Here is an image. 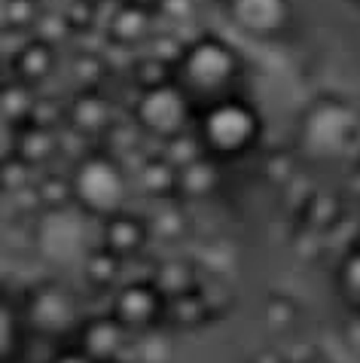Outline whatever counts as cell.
<instances>
[{"label": "cell", "mask_w": 360, "mask_h": 363, "mask_svg": "<svg viewBox=\"0 0 360 363\" xmlns=\"http://www.w3.org/2000/svg\"><path fill=\"white\" fill-rule=\"evenodd\" d=\"M235 52L223 40L217 37H202L180 58V77L186 79L193 89L202 92H214V89L226 86L229 77L235 74Z\"/></svg>", "instance_id": "1"}, {"label": "cell", "mask_w": 360, "mask_h": 363, "mask_svg": "<svg viewBox=\"0 0 360 363\" xmlns=\"http://www.w3.org/2000/svg\"><path fill=\"white\" fill-rule=\"evenodd\" d=\"M229 18L254 37H275L284 31L293 16L290 0H226Z\"/></svg>", "instance_id": "2"}, {"label": "cell", "mask_w": 360, "mask_h": 363, "mask_svg": "<svg viewBox=\"0 0 360 363\" xmlns=\"http://www.w3.org/2000/svg\"><path fill=\"white\" fill-rule=\"evenodd\" d=\"M254 113L238 101H226L208 110L205 116V138L217 150H238L254 138Z\"/></svg>", "instance_id": "3"}, {"label": "cell", "mask_w": 360, "mask_h": 363, "mask_svg": "<svg viewBox=\"0 0 360 363\" xmlns=\"http://www.w3.org/2000/svg\"><path fill=\"white\" fill-rule=\"evenodd\" d=\"M137 116L147 128H153L159 135H171L184 123V95L171 86H156L141 98Z\"/></svg>", "instance_id": "4"}, {"label": "cell", "mask_w": 360, "mask_h": 363, "mask_svg": "<svg viewBox=\"0 0 360 363\" xmlns=\"http://www.w3.org/2000/svg\"><path fill=\"white\" fill-rule=\"evenodd\" d=\"M77 189H79V196H83L86 201H92V205L110 208L119 199V189L123 186H119V174L113 171V165L89 162V165H83V171H79Z\"/></svg>", "instance_id": "5"}, {"label": "cell", "mask_w": 360, "mask_h": 363, "mask_svg": "<svg viewBox=\"0 0 360 363\" xmlns=\"http://www.w3.org/2000/svg\"><path fill=\"white\" fill-rule=\"evenodd\" d=\"M150 18H153V6L141 0H123L110 16V34L119 40H137L150 31Z\"/></svg>", "instance_id": "6"}, {"label": "cell", "mask_w": 360, "mask_h": 363, "mask_svg": "<svg viewBox=\"0 0 360 363\" xmlns=\"http://www.w3.org/2000/svg\"><path fill=\"white\" fill-rule=\"evenodd\" d=\"M40 18V0H0V28L28 31Z\"/></svg>", "instance_id": "7"}, {"label": "cell", "mask_w": 360, "mask_h": 363, "mask_svg": "<svg viewBox=\"0 0 360 363\" xmlns=\"http://www.w3.org/2000/svg\"><path fill=\"white\" fill-rule=\"evenodd\" d=\"M49 65H52V49H49V43H43V40H31V43L18 52V74L25 79L43 77Z\"/></svg>", "instance_id": "8"}, {"label": "cell", "mask_w": 360, "mask_h": 363, "mask_svg": "<svg viewBox=\"0 0 360 363\" xmlns=\"http://www.w3.org/2000/svg\"><path fill=\"white\" fill-rule=\"evenodd\" d=\"M6 150H9V125H6V119H0V156Z\"/></svg>", "instance_id": "9"}, {"label": "cell", "mask_w": 360, "mask_h": 363, "mask_svg": "<svg viewBox=\"0 0 360 363\" xmlns=\"http://www.w3.org/2000/svg\"><path fill=\"white\" fill-rule=\"evenodd\" d=\"M6 336H9V327H6V318L0 315V351H4V345H6Z\"/></svg>", "instance_id": "10"}, {"label": "cell", "mask_w": 360, "mask_h": 363, "mask_svg": "<svg viewBox=\"0 0 360 363\" xmlns=\"http://www.w3.org/2000/svg\"><path fill=\"white\" fill-rule=\"evenodd\" d=\"M49 4H55V6H58V9H64V6H67V4H74V0H49Z\"/></svg>", "instance_id": "11"}]
</instances>
